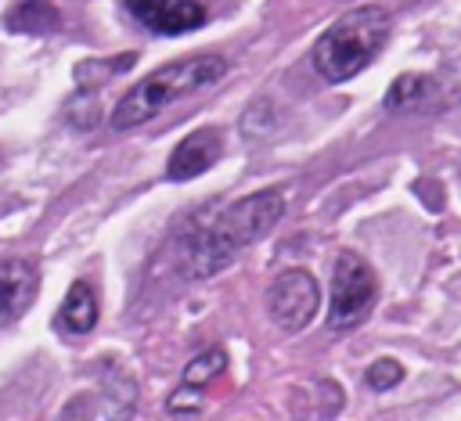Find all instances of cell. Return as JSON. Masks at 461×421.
<instances>
[{"label":"cell","mask_w":461,"mask_h":421,"mask_svg":"<svg viewBox=\"0 0 461 421\" xmlns=\"http://www.w3.org/2000/svg\"><path fill=\"white\" fill-rule=\"evenodd\" d=\"M94 324H97V295L86 281H76L65 291V302L58 309V327L68 335H86L94 331Z\"/></svg>","instance_id":"9c48e42d"},{"label":"cell","mask_w":461,"mask_h":421,"mask_svg":"<svg viewBox=\"0 0 461 421\" xmlns=\"http://www.w3.org/2000/svg\"><path fill=\"white\" fill-rule=\"evenodd\" d=\"M432 94V79L429 76H418V72H403L393 79V86L385 90V104L403 112V108H418L425 97Z\"/></svg>","instance_id":"8fae6325"},{"label":"cell","mask_w":461,"mask_h":421,"mask_svg":"<svg viewBox=\"0 0 461 421\" xmlns=\"http://www.w3.org/2000/svg\"><path fill=\"white\" fill-rule=\"evenodd\" d=\"M202 407V396H198V385H184L169 396V410H198Z\"/></svg>","instance_id":"5bb4252c"},{"label":"cell","mask_w":461,"mask_h":421,"mask_svg":"<svg viewBox=\"0 0 461 421\" xmlns=\"http://www.w3.org/2000/svg\"><path fill=\"white\" fill-rule=\"evenodd\" d=\"M285 212V198L277 191H256L249 198L230 202L212 219L194 223L184 248H180V270L191 281H205L227 263L241 255L252 241H259Z\"/></svg>","instance_id":"6da1fadb"},{"label":"cell","mask_w":461,"mask_h":421,"mask_svg":"<svg viewBox=\"0 0 461 421\" xmlns=\"http://www.w3.org/2000/svg\"><path fill=\"white\" fill-rule=\"evenodd\" d=\"M223 76H227V58H220V54H191V58L169 61V65L148 72L144 79H137L119 97V104L112 108V126L137 130V126L151 122L158 112H166L169 104H176L205 86H216Z\"/></svg>","instance_id":"7a4b0ae2"},{"label":"cell","mask_w":461,"mask_h":421,"mask_svg":"<svg viewBox=\"0 0 461 421\" xmlns=\"http://www.w3.org/2000/svg\"><path fill=\"white\" fill-rule=\"evenodd\" d=\"M54 25H58V14L43 0H18L7 11V29H18V32H43V29H54Z\"/></svg>","instance_id":"30bf717a"},{"label":"cell","mask_w":461,"mask_h":421,"mask_svg":"<svg viewBox=\"0 0 461 421\" xmlns=\"http://www.w3.org/2000/svg\"><path fill=\"white\" fill-rule=\"evenodd\" d=\"M385 40H389V11L385 7L367 4V7L346 11L313 43V68L328 83H346L375 61V54L382 50Z\"/></svg>","instance_id":"3957f363"},{"label":"cell","mask_w":461,"mask_h":421,"mask_svg":"<svg viewBox=\"0 0 461 421\" xmlns=\"http://www.w3.org/2000/svg\"><path fill=\"white\" fill-rule=\"evenodd\" d=\"M220 151H223V137H220V130H194V133H187L176 148H173V155H169V166H166V176L169 180H194V176H202L216 158H220Z\"/></svg>","instance_id":"ba28073f"},{"label":"cell","mask_w":461,"mask_h":421,"mask_svg":"<svg viewBox=\"0 0 461 421\" xmlns=\"http://www.w3.org/2000/svg\"><path fill=\"white\" fill-rule=\"evenodd\" d=\"M317 306H321V288L310 270H285L267 288V313L288 335L303 331L317 317Z\"/></svg>","instance_id":"5b68a950"},{"label":"cell","mask_w":461,"mask_h":421,"mask_svg":"<svg viewBox=\"0 0 461 421\" xmlns=\"http://www.w3.org/2000/svg\"><path fill=\"white\" fill-rule=\"evenodd\" d=\"M378 299V281L367 259L357 252H339L331 263V302H328V331H349L367 320Z\"/></svg>","instance_id":"277c9868"},{"label":"cell","mask_w":461,"mask_h":421,"mask_svg":"<svg viewBox=\"0 0 461 421\" xmlns=\"http://www.w3.org/2000/svg\"><path fill=\"white\" fill-rule=\"evenodd\" d=\"M122 7L158 36H180L205 25L209 11L202 0H122Z\"/></svg>","instance_id":"8992f818"},{"label":"cell","mask_w":461,"mask_h":421,"mask_svg":"<svg viewBox=\"0 0 461 421\" xmlns=\"http://www.w3.org/2000/svg\"><path fill=\"white\" fill-rule=\"evenodd\" d=\"M364 381H367L375 392H385V389H393V385L403 381V367H400L396 360H375V363L364 371Z\"/></svg>","instance_id":"4fadbf2b"},{"label":"cell","mask_w":461,"mask_h":421,"mask_svg":"<svg viewBox=\"0 0 461 421\" xmlns=\"http://www.w3.org/2000/svg\"><path fill=\"white\" fill-rule=\"evenodd\" d=\"M223 367H227L223 349H205L202 356H194V360L187 363V371H184V385H205V381L216 378Z\"/></svg>","instance_id":"7c38bea8"},{"label":"cell","mask_w":461,"mask_h":421,"mask_svg":"<svg viewBox=\"0 0 461 421\" xmlns=\"http://www.w3.org/2000/svg\"><path fill=\"white\" fill-rule=\"evenodd\" d=\"M40 273L29 259L22 255H4L0 259V327L14 324L36 299Z\"/></svg>","instance_id":"52a82bcc"}]
</instances>
